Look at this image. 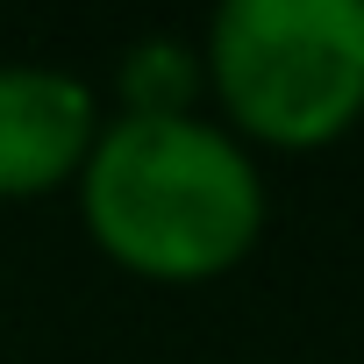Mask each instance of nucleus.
<instances>
[{"mask_svg": "<svg viewBox=\"0 0 364 364\" xmlns=\"http://www.w3.org/2000/svg\"><path fill=\"white\" fill-rule=\"evenodd\" d=\"M86 229L143 279H215L264 229V178L200 114H122L86 157Z\"/></svg>", "mask_w": 364, "mask_h": 364, "instance_id": "obj_1", "label": "nucleus"}, {"mask_svg": "<svg viewBox=\"0 0 364 364\" xmlns=\"http://www.w3.org/2000/svg\"><path fill=\"white\" fill-rule=\"evenodd\" d=\"M193 86H200V58H193L186 43H171V36H150V43H136V50L122 58L129 114H193V107H186Z\"/></svg>", "mask_w": 364, "mask_h": 364, "instance_id": "obj_4", "label": "nucleus"}, {"mask_svg": "<svg viewBox=\"0 0 364 364\" xmlns=\"http://www.w3.org/2000/svg\"><path fill=\"white\" fill-rule=\"evenodd\" d=\"M208 79L257 143L343 136L364 114V0H222Z\"/></svg>", "mask_w": 364, "mask_h": 364, "instance_id": "obj_2", "label": "nucleus"}, {"mask_svg": "<svg viewBox=\"0 0 364 364\" xmlns=\"http://www.w3.org/2000/svg\"><path fill=\"white\" fill-rule=\"evenodd\" d=\"M100 114L86 79L58 65H0V193H43L86 171Z\"/></svg>", "mask_w": 364, "mask_h": 364, "instance_id": "obj_3", "label": "nucleus"}]
</instances>
